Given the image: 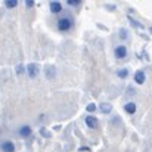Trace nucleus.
Wrapping results in <instances>:
<instances>
[{"label":"nucleus","instance_id":"f257e3e1","mask_svg":"<svg viewBox=\"0 0 152 152\" xmlns=\"http://www.w3.org/2000/svg\"><path fill=\"white\" fill-rule=\"evenodd\" d=\"M56 27L61 33H68L72 30L74 27V18L69 16V15H65V16H61L56 22Z\"/></svg>","mask_w":152,"mask_h":152},{"label":"nucleus","instance_id":"f03ea898","mask_svg":"<svg viewBox=\"0 0 152 152\" xmlns=\"http://www.w3.org/2000/svg\"><path fill=\"white\" fill-rule=\"evenodd\" d=\"M114 55H115L117 59H124V58H127V48L123 46V45L117 46L115 50H114Z\"/></svg>","mask_w":152,"mask_h":152},{"label":"nucleus","instance_id":"7ed1b4c3","mask_svg":"<svg viewBox=\"0 0 152 152\" xmlns=\"http://www.w3.org/2000/svg\"><path fill=\"white\" fill-rule=\"evenodd\" d=\"M31 133H33V130H31V127H30L28 124H22V126L18 129V134H19L21 137H30Z\"/></svg>","mask_w":152,"mask_h":152},{"label":"nucleus","instance_id":"20e7f679","mask_svg":"<svg viewBox=\"0 0 152 152\" xmlns=\"http://www.w3.org/2000/svg\"><path fill=\"white\" fill-rule=\"evenodd\" d=\"M0 149L3 152H15V145L12 140H3L0 142Z\"/></svg>","mask_w":152,"mask_h":152},{"label":"nucleus","instance_id":"39448f33","mask_svg":"<svg viewBox=\"0 0 152 152\" xmlns=\"http://www.w3.org/2000/svg\"><path fill=\"white\" fill-rule=\"evenodd\" d=\"M27 72H28L30 78H36L37 74H39V65L37 64H28L27 65Z\"/></svg>","mask_w":152,"mask_h":152},{"label":"nucleus","instance_id":"423d86ee","mask_svg":"<svg viewBox=\"0 0 152 152\" xmlns=\"http://www.w3.org/2000/svg\"><path fill=\"white\" fill-rule=\"evenodd\" d=\"M84 121H86V126H87L89 129H98V126H99L98 118L93 117V115H87V117L84 118Z\"/></svg>","mask_w":152,"mask_h":152},{"label":"nucleus","instance_id":"0eeeda50","mask_svg":"<svg viewBox=\"0 0 152 152\" xmlns=\"http://www.w3.org/2000/svg\"><path fill=\"white\" fill-rule=\"evenodd\" d=\"M49 9L52 13H61L62 12V4L59 1H50L49 3Z\"/></svg>","mask_w":152,"mask_h":152},{"label":"nucleus","instance_id":"6e6552de","mask_svg":"<svg viewBox=\"0 0 152 152\" xmlns=\"http://www.w3.org/2000/svg\"><path fill=\"white\" fill-rule=\"evenodd\" d=\"M145 80H146V77H145V72H143V71H137V72L134 74V81H136L137 84H143Z\"/></svg>","mask_w":152,"mask_h":152},{"label":"nucleus","instance_id":"1a4fd4ad","mask_svg":"<svg viewBox=\"0 0 152 152\" xmlns=\"http://www.w3.org/2000/svg\"><path fill=\"white\" fill-rule=\"evenodd\" d=\"M136 109H137V106H136V103H134V102H129V103H126V105H124V111H126L127 114H134V112H136Z\"/></svg>","mask_w":152,"mask_h":152},{"label":"nucleus","instance_id":"9d476101","mask_svg":"<svg viewBox=\"0 0 152 152\" xmlns=\"http://www.w3.org/2000/svg\"><path fill=\"white\" fill-rule=\"evenodd\" d=\"M101 112L102 114H109L111 111H112V106H111V103H106V102H103V103H101Z\"/></svg>","mask_w":152,"mask_h":152},{"label":"nucleus","instance_id":"9b49d317","mask_svg":"<svg viewBox=\"0 0 152 152\" xmlns=\"http://www.w3.org/2000/svg\"><path fill=\"white\" fill-rule=\"evenodd\" d=\"M127 19L130 21V24H132L133 27H136V28H143V25H142V24H140L139 21H136V19L133 18V16H130V15H129V16H127Z\"/></svg>","mask_w":152,"mask_h":152},{"label":"nucleus","instance_id":"f8f14e48","mask_svg":"<svg viewBox=\"0 0 152 152\" xmlns=\"http://www.w3.org/2000/svg\"><path fill=\"white\" fill-rule=\"evenodd\" d=\"M117 75H118L120 78H127V77H129V69H127V68H121V69L117 71Z\"/></svg>","mask_w":152,"mask_h":152},{"label":"nucleus","instance_id":"ddd939ff","mask_svg":"<svg viewBox=\"0 0 152 152\" xmlns=\"http://www.w3.org/2000/svg\"><path fill=\"white\" fill-rule=\"evenodd\" d=\"M46 77L49 78V80H52L53 77H55V66H46Z\"/></svg>","mask_w":152,"mask_h":152},{"label":"nucleus","instance_id":"4468645a","mask_svg":"<svg viewBox=\"0 0 152 152\" xmlns=\"http://www.w3.org/2000/svg\"><path fill=\"white\" fill-rule=\"evenodd\" d=\"M4 6H6L7 9H13V7L18 6V0H6V1H4Z\"/></svg>","mask_w":152,"mask_h":152},{"label":"nucleus","instance_id":"2eb2a0df","mask_svg":"<svg viewBox=\"0 0 152 152\" xmlns=\"http://www.w3.org/2000/svg\"><path fill=\"white\" fill-rule=\"evenodd\" d=\"M66 4H68V6L75 7V6H80V4H81V1H80V0H66Z\"/></svg>","mask_w":152,"mask_h":152},{"label":"nucleus","instance_id":"dca6fc26","mask_svg":"<svg viewBox=\"0 0 152 152\" xmlns=\"http://www.w3.org/2000/svg\"><path fill=\"white\" fill-rule=\"evenodd\" d=\"M127 37H129V31H127L126 28H121V30H120V39L126 40Z\"/></svg>","mask_w":152,"mask_h":152},{"label":"nucleus","instance_id":"f3484780","mask_svg":"<svg viewBox=\"0 0 152 152\" xmlns=\"http://www.w3.org/2000/svg\"><path fill=\"white\" fill-rule=\"evenodd\" d=\"M24 71H25V66H24V65H18V66H16V74H18V75L24 74Z\"/></svg>","mask_w":152,"mask_h":152},{"label":"nucleus","instance_id":"a211bd4d","mask_svg":"<svg viewBox=\"0 0 152 152\" xmlns=\"http://www.w3.org/2000/svg\"><path fill=\"white\" fill-rule=\"evenodd\" d=\"M86 109H87L89 112H95V111H96V105H95V103H89Z\"/></svg>","mask_w":152,"mask_h":152},{"label":"nucleus","instance_id":"6ab92c4d","mask_svg":"<svg viewBox=\"0 0 152 152\" xmlns=\"http://www.w3.org/2000/svg\"><path fill=\"white\" fill-rule=\"evenodd\" d=\"M40 134H42V136H45V137H50V133H48V130H46V129H42V130H40Z\"/></svg>","mask_w":152,"mask_h":152},{"label":"nucleus","instance_id":"aec40b11","mask_svg":"<svg viewBox=\"0 0 152 152\" xmlns=\"http://www.w3.org/2000/svg\"><path fill=\"white\" fill-rule=\"evenodd\" d=\"M25 4H27V7H33V6H34V1H33V0H27Z\"/></svg>","mask_w":152,"mask_h":152},{"label":"nucleus","instance_id":"412c9836","mask_svg":"<svg viewBox=\"0 0 152 152\" xmlns=\"http://www.w3.org/2000/svg\"><path fill=\"white\" fill-rule=\"evenodd\" d=\"M106 9H109V10H114V9H115V6H112V4H106Z\"/></svg>","mask_w":152,"mask_h":152},{"label":"nucleus","instance_id":"4be33fe9","mask_svg":"<svg viewBox=\"0 0 152 152\" xmlns=\"http://www.w3.org/2000/svg\"><path fill=\"white\" fill-rule=\"evenodd\" d=\"M149 31H151V33H152V27H151V28H149Z\"/></svg>","mask_w":152,"mask_h":152}]
</instances>
